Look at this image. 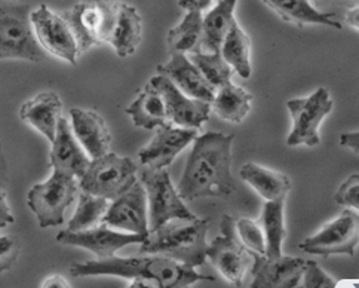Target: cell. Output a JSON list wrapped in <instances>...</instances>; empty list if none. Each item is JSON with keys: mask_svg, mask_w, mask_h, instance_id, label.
I'll use <instances>...</instances> for the list:
<instances>
[{"mask_svg": "<svg viewBox=\"0 0 359 288\" xmlns=\"http://www.w3.org/2000/svg\"><path fill=\"white\" fill-rule=\"evenodd\" d=\"M340 144L346 149H351L355 153H359V131H353V133H343L340 136Z\"/></svg>", "mask_w": 359, "mask_h": 288, "instance_id": "obj_39", "label": "cell"}, {"mask_svg": "<svg viewBox=\"0 0 359 288\" xmlns=\"http://www.w3.org/2000/svg\"><path fill=\"white\" fill-rule=\"evenodd\" d=\"M14 216L11 213V207L8 204L6 192L0 189V229L6 228L8 225L14 223Z\"/></svg>", "mask_w": 359, "mask_h": 288, "instance_id": "obj_37", "label": "cell"}, {"mask_svg": "<svg viewBox=\"0 0 359 288\" xmlns=\"http://www.w3.org/2000/svg\"><path fill=\"white\" fill-rule=\"evenodd\" d=\"M220 229L222 233L208 245L207 258L227 282L235 287H243L248 273H251L255 256L241 244L233 217L224 216Z\"/></svg>", "mask_w": 359, "mask_h": 288, "instance_id": "obj_8", "label": "cell"}, {"mask_svg": "<svg viewBox=\"0 0 359 288\" xmlns=\"http://www.w3.org/2000/svg\"><path fill=\"white\" fill-rule=\"evenodd\" d=\"M146 237L138 233H130L111 229L106 225H98L85 230H61L57 235V241L64 245H73L83 248L97 256L98 260H106L116 256L123 247L131 244H141Z\"/></svg>", "mask_w": 359, "mask_h": 288, "instance_id": "obj_13", "label": "cell"}, {"mask_svg": "<svg viewBox=\"0 0 359 288\" xmlns=\"http://www.w3.org/2000/svg\"><path fill=\"white\" fill-rule=\"evenodd\" d=\"M125 113L131 116L135 126L144 129H158L170 125L168 113H166L165 100L155 86L147 84L138 97L125 109Z\"/></svg>", "mask_w": 359, "mask_h": 288, "instance_id": "obj_23", "label": "cell"}, {"mask_svg": "<svg viewBox=\"0 0 359 288\" xmlns=\"http://www.w3.org/2000/svg\"><path fill=\"white\" fill-rule=\"evenodd\" d=\"M238 0H219L203 17V39L202 49L207 52H219L224 37L236 22L235 8Z\"/></svg>", "mask_w": 359, "mask_h": 288, "instance_id": "obj_26", "label": "cell"}, {"mask_svg": "<svg viewBox=\"0 0 359 288\" xmlns=\"http://www.w3.org/2000/svg\"><path fill=\"white\" fill-rule=\"evenodd\" d=\"M306 260L284 256L271 258L255 256L251 269V288H296L300 287Z\"/></svg>", "mask_w": 359, "mask_h": 288, "instance_id": "obj_17", "label": "cell"}, {"mask_svg": "<svg viewBox=\"0 0 359 288\" xmlns=\"http://www.w3.org/2000/svg\"><path fill=\"white\" fill-rule=\"evenodd\" d=\"M119 6L118 0H79L72 11L64 14L81 54L95 45L109 44Z\"/></svg>", "mask_w": 359, "mask_h": 288, "instance_id": "obj_5", "label": "cell"}, {"mask_svg": "<svg viewBox=\"0 0 359 288\" xmlns=\"http://www.w3.org/2000/svg\"><path fill=\"white\" fill-rule=\"evenodd\" d=\"M252 107V96L245 88L229 82L217 89L211 103L212 112L220 119L232 124H239L245 119Z\"/></svg>", "mask_w": 359, "mask_h": 288, "instance_id": "obj_27", "label": "cell"}, {"mask_svg": "<svg viewBox=\"0 0 359 288\" xmlns=\"http://www.w3.org/2000/svg\"><path fill=\"white\" fill-rule=\"evenodd\" d=\"M102 225L122 232L143 235L147 238L150 233L149 204L143 183L137 181L130 190L110 202Z\"/></svg>", "mask_w": 359, "mask_h": 288, "instance_id": "obj_15", "label": "cell"}, {"mask_svg": "<svg viewBox=\"0 0 359 288\" xmlns=\"http://www.w3.org/2000/svg\"><path fill=\"white\" fill-rule=\"evenodd\" d=\"M158 73L170 79L191 98L212 103L217 89L205 79L198 65L183 52H172L171 60L158 65Z\"/></svg>", "mask_w": 359, "mask_h": 288, "instance_id": "obj_19", "label": "cell"}, {"mask_svg": "<svg viewBox=\"0 0 359 288\" xmlns=\"http://www.w3.org/2000/svg\"><path fill=\"white\" fill-rule=\"evenodd\" d=\"M241 178L266 201H285L291 190V181L285 174L254 162L241 168Z\"/></svg>", "mask_w": 359, "mask_h": 288, "instance_id": "obj_24", "label": "cell"}, {"mask_svg": "<svg viewBox=\"0 0 359 288\" xmlns=\"http://www.w3.org/2000/svg\"><path fill=\"white\" fill-rule=\"evenodd\" d=\"M235 229L241 244L254 256H266V237L260 221L251 218L235 220Z\"/></svg>", "mask_w": 359, "mask_h": 288, "instance_id": "obj_33", "label": "cell"}, {"mask_svg": "<svg viewBox=\"0 0 359 288\" xmlns=\"http://www.w3.org/2000/svg\"><path fill=\"white\" fill-rule=\"evenodd\" d=\"M210 218L172 220L151 230L140 245V254H161L180 263L198 268L207 260Z\"/></svg>", "mask_w": 359, "mask_h": 288, "instance_id": "obj_3", "label": "cell"}, {"mask_svg": "<svg viewBox=\"0 0 359 288\" xmlns=\"http://www.w3.org/2000/svg\"><path fill=\"white\" fill-rule=\"evenodd\" d=\"M263 2L275 11L282 20L297 25V27L327 25V27L337 30L343 27L334 14L319 11L312 5V0H263Z\"/></svg>", "mask_w": 359, "mask_h": 288, "instance_id": "obj_22", "label": "cell"}, {"mask_svg": "<svg viewBox=\"0 0 359 288\" xmlns=\"http://www.w3.org/2000/svg\"><path fill=\"white\" fill-rule=\"evenodd\" d=\"M109 207L110 199L101 198V196H95L82 190L79 193L78 207H76V211L69 221L67 229L85 230L101 225Z\"/></svg>", "mask_w": 359, "mask_h": 288, "instance_id": "obj_31", "label": "cell"}, {"mask_svg": "<svg viewBox=\"0 0 359 288\" xmlns=\"http://www.w3.org/2000/svg\"><path fill=\"white\" fill-rule=\"evenodd\" d=\"M79 189L78 177L55 169L48 180L34 185L27 195V205L39 221V226L43 229L61 226L67 209L78 198Z\"/></svg>", "mask_w": 359, "mask_h": 288, "instance_id": "obj_4", "label": "cell"}, {"mask_svg": "<svg viewBox=\"0 0 359 288\" xmlns=\"http://www.w3.org/2000/svg\"><path fill=\"white\" fill-rule=\"evenodd\" d=\"M73 277H119L131 280L130 288H186L199 281H214L195 268L161 254L88 260L70 268Z\"/></svg>", "mask_w": 359, "mask_h": 288, "instance_id": "obj_2", "label": "cell"}, {"mask_svg": "<svg viewBox=\"0 0 359 288\" xmlns=\"http://www.w3.org/2000/svg\"><path fill=\"white\" fill-rule=\"evenodd\" d=\"M344 21L349 25V27L359 30V5L351 8L348 12H346Z\"/></svg>", "mask_w": 359, "mask_h": 288, "instance_id": "obj_41", "label": "cell"}, {"mask_svg": "<svg viewBox=\"0 0 359 288\" xmlns=\"http://www.w3.org/2000/svg\"><path fill=\"white\" fill-rule=\"evenodd\" d=\"M50 144H53V149H50L49 158L53 169L82 178L93 159L89 158L79 140L76 138L73 128L66 117L60 119L55 140Z\"/></svg>", "mask_w": 359, "mask_h": 288, "instance_id": "obj_18", "label": "cell"}, {"mask_svg": "<svg viewBox=\"0 0 359 288\" xmlns=\"http://www.w3.org/2000/svg\"><path fill=\"white\" fill-rule=\"evenodd\" d=\"M222 55L229 63L230 67L243 79H248L251 76V41L238 22L232 25V29L224 37Z\"/></svg>", "mask_w": 359, "mask_h": 288, "instance_id": "obj_30", "label": "cell"}, {"mask_svg": "<svg viewBox=\"0 0 359 288\" xmlns=\"http://www.w3.org/2000/svg\"><path fill=\"white\" fill-rule=\"evenodd\" d=\"M137 164L131 158L113 152L93 159L79 178L81 189L106 199H116L137 183Z\"/></svg>", "mask_w": 359, "mask_h": 288, "instance_id": "obj_6", "label": "cell"}, {"mask_svg": "<svg viewBox=\"0 0 359 288\" xmlns=\"http://www.w3.org/2000/svg\"><path fill=\"white\" fill-rule=\"evenodd\" d=\"M14 2H27V0H14Z\"/></svg>", "mask_w": 359, "mask_h": 288, "instance_id": "obj_42", "label": "cell"}, {"mask_svg": "<svg viewBox=\"0 0 359 288\" xmlns=\"http://www.w3.org/2000/svg\"><path fill=\"white\" fill-rule=\"evenodd\" d=\"M190 60L194 61L198 69L202 72V74L215 89L222 88L223 85L232 82V72L233 69L230 67L229 63L222 55V51L219 52H191Z\"/></svg>", "mask_w": 359, "mask_h": 288, "instance_id": "obj_32", "label": "cell"}, {"mask_svg": "<svg viewBox=\"0 0 359 288\" xmlns=\"http://www.w3.org/2000/svg\"><path fill=\"white\" fill-rule=\"evenodd\" d=\"M18 254V240L14 237H9V235H2V237H0V273L9 270L15 265Z\"/></svg>", "mask_w": 359, "mask_h": 288, "instance_id": "obj_36", "label": "cell"}, {"mask_svg": "<svg viewBox=\"0 0 359 288\" xmlns=\"http://www.w3.org/2000/svg\"><path fill=\"white\" fill-rule=\"evenodd\" d=\"M141 183L147 193L149 229L156 230L172 220H191L196 216L190 211L166 168H149L141 173Z\"/></svg>", "mask_w": 359, "mask_h": 288, "instance_id": "obj_7", "label": "cell"}, {"mask_svg": "<svg viewBox=\"0 0 359 288\" xmlns=\"http://www.w3.org/2000/svg\"><path fill=\"white\" fill-rule=\"evenodd\" d=\"M203 39V15L199 11H187L183 21L177 24L168 32L166 44L168 49L172 52H183V54H191V52L202 51Z\"/></svg>", "mask_w": 359, "mask_h": 288, "instance_id": "obj_29", "label": "cell"}, {"mask_svg": "<svg viewBox=\"0 0 359 288\" xmlns=\"http://www.w3.org/2000/svg\"><path fill=\"white\" fill-rule=\"evenodd\" d=\"M285 201H266L260 217V225L266 237V257L276 258L282 254V247L287 240Z\"/></svg>", "mask_w": 359, "mask_h": 288, "instance_id": "obj_28", "label": "cell"}, {"mask_svg": "<svg viewBox=\"0 0 359 288\" xmlns=\"http://www.w3.org/2000/svg\"><path fill=\"white\" fill-rule=\"evenodd\" d=\"M235 136L205 133L195 138L189 153L178 192L184 201L229 198L236 185L232 176V144Z\"/></svg>", "mask_w": 359, "mask_h": 288, "instance_id": "obj_1", "label": "cell"}, {"mask_svg": "<svg viewBox=\"0 0 359 288\" xmlns=\"http://www.w3.org/2000/svg\"><path fill=\"white\" fill-rule=\"evenodd\" d=\"M300 287H304V288H334V287H337V284L325 270L320 269V266L316 263L315 260H306Z\"/></svg>", "mask_w": 359, "mask_h": 288, "instance_id": "obj_34", "label": "cell"}, {"mask_svg": "<svg viewBox=\"0 0 359 288\" xmlns=\"http://www.w3.org/2000/svg\"><path fill=\"white\" fill-rule=\"evenodd\" d=\"M359 244V216L355 209L346 208L344 211L330 223H327L312 237L299 244L300 250L320 257L331 256H355Z\"/></svg>", "mask_w": 359, "mask_h": 288, "instance_id": "obj_11", "label": "cell"}, {"mask_svg": "<svg viewBox=\"0 0 359 288\" xmlns=\"http://www.w3.org/2000/svg\"><path fill=\"white\" fill-rule=\"evenodd\" d=\"M141 32L143 25L138 11L128 4H121L116 22L109 39V44L119 57L126 58L135 54L141 44Z\"/></svg>", "mask_w": 359, "mask_h": 288, "instance_id": "obj_25", "label": "cell"}, {"mask_svg": "<svg viewBox=\"0 0 359 288\" xmlns=\"http://www.w3.org/2000/svg\"><path fill=\"white\" fill-rule=\"evenodd\" d=\"M46 51L37 41L32 20L21 8L0 6V60L39 63Z\"/></svg>", "mask_w": 359, "mask_h": 288, "instance_id": "obj_10", "label": "cell"}, {"mask_svg": "<svg viewBox=\"0 0 359 288\" xmlns=\"http://www.w3.org/2000/svg\"><path fill=\"white\" fill-rule=\"evenodd\" d=\"M334 199L341 207L359 211V173L349 176L341 183Z\"/></svg>", "mask_w": 359, "mask_h": 288, "instance_id": "obj_35", "label": "cell"}, {"mask_svg": "<svg viewBox=\"0 0 359 288\" xmlns=\"http://www.w3.org/2000/svg\"><path fill=\"white\" fill-rule=\"evenodd\" d=\"M334 103L327 88H318L315 93L304 98H292L287 101L292 128L287 137V146L315 148L320 143L319 126L332 112Z\"/></svg>", "mask_w": 359, "mask_h": 288, "instance_id": "obj_9", "label": "cell"}, {"mask_svg": "<svg viewBox=\"0 0 359 288\" xmlns=\"http://www.w3.org/2000/svg\"><path fill=\"white\" fill-rule=\"evenodd\" d=\"M198 137V129L165 125L158 128L150 143L138 152V159L149 168H166Z\"/></svg>", "mask_w": 359, "mask_h": 288, "instance_id": "obj_16", "label": "cell"}, {"mask_svg": "<svg viewBox=\"0 0 359 288\" xmlns=\"http://www.w3.org/2000/svg\"><path fill=\"white\" fill-rule=\"evenodd\" d=\"M0 162H2V161H0Z\"/></svg>", "mask_w": 359, "mask_h": 288, "instance_id": "obj_43", "label": "cell"}, {"mask_svg": "<svg viewBox=\"0 0 359 288\" xmlns=\"http://www.w3.org/2000/svg\"><path fill=\"white\" fill-rule=\"evenodd\" d=\"M147 84L161 91L171 125L199 129L210 119L211 103L186 96L168 76L159 73Z\"/></svg>", "mask_w": 359, "mask_h": 288, "instance_id": "obj_14", "label": "cell"}, {"mask_svg": "<svg viewBox=\"0 0 359 288\" xmlns=\"http://www.w3.org/2000/svg\"><path fill=\"white\" fill-rule=\"evenodd\" d=\"M212 0H178V6L186 11H199L203 12L210 9Z\"/></svg>", "mask_w": 359, "mask_h": 288, "instance_id": "obj_38", "label": "cell"}, {"mask_svg": "<svg viewBox=\"0 0 359 288\" xmlns=\"http://www.w3.org/2000/svg\"><path fill=\"white\" fill-rule=\"evenodd\" d=\"M42 288H50V287H58V288H70L72 285L69 284V281L61 277V275H53V277L46 278L42 284H41Z\"/></svg>", "mask_w": 359, "mask_h": 288, "instance_id": "obj_40", "label": "cell"}, {"mask_svg": "<svg viewBox=\"0 0 359 288\" xmlns=\"http://www.w3.org/2000/svg\"><path fill=\"white\" fill-rule=\"evenodd\" d=\"M30 20L42 48L49 54L74 65L81 52L74 33L64 15H58L46 5H41L32 12Z\"/></svg>", "mask_w": 359, "mask_h": 288, "instance_id": "obj_12", "label": "cell"}, {"mask_svg": "<svg viewBox=\"0 0 359 288\" xmlns=\"http://www.w3.org/2000/svg\"><path fill=\"white\" fill-rule=\"evenodd\" d=\"M70 119L73 133L89 158L97 159L110 152L111 134L106 121L97 112L74 107L70 109Z\"/></svg>", "mask_w": 359, "mask_h": 288, "instance_id": "obj_20", "label": "cell"}, {"mask_svg": "<svg viewBox=\"0 0 359 288\" xmlns=\"http://www.w3.org/2000/svg\"><path fill=\"white\" fill-rule=\"evenodd\" d=\"M20 117L53 143L57 136L58 122L62 117V101L55 93H41L25 101L20 109Z\"/></svg>", "mask_w": 359, "mask_h": 288, "instance_id": "obj_21", "label": "cell"}]
</instances>
